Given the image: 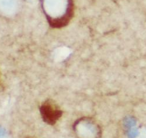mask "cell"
Instances as JSON below:
<instances>
[{
	"label": "cell",
	"mask_w": 146,
	"mask_h": 138,
	"mask_svg": "<svg viewBox=\"0 0 146 138\" xmlns=\"http://www.w3.org/2000/svg\"><path fill=\"white\" fill-rule=\"evenodd\" d=\"M40 3L47 22L52 28L66 26L74 15L72 0H40Z\"/></svg>",
	"instance_id": "obj_1"
},
{
	"label": "cell",
	"mask_w": 146,
	"mask_h": 138,
	"mask_svg": "<svg viewBox=\"0 0 146 138\" xmlns=\"http://www.w3.org/2000/svg\"><path fill=\"white\" fill-rule=\"evenodd\" d=\"M40 110L44 121L50 125L54 124L62 115V111L57 105L50 100L44 102Z\"/></svg>",
	"instance_id": "obj_2"
},
{
	"label": "cell",
	"mask_w": 146,
	"mask_h": 138,
	"mask_svg": "<svg viewBox=\"0 0 146 138\" xmlns=\"http://www.w3.org/2000/svg\"><path fill=\"white\" fill-rule=\"evenodd\" d=\"M17 7V0H0V10L6 14L14 13Z\"/></svg>",
	"instance_id": "obj_3"
},
{
	"label": "cell",
	"mask_w": 146,
	"mask_h": 138,
	"mask_svg": "<svg viewBox=\"0 0 146 138\" xmlns=\"http://www.w3.org/2000/svg\"><path fill=\"white\" fill-rule=\"evenodd\" d=\"M5 133V131L3 129H0V138H2L4 136Z\"/></svg>",
	"instance_id": "obj_4"
}]
</instances>
